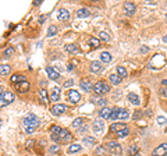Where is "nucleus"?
<instances>
[{
	"label": "nucleus",
	"mask_w": 167,
	"mask_h": 156,
	"mask_svg": "<svg viewBox=\"0 0 167 156\" xmlns=\"http://www.w3.org/2000/svg\"><path fill=\"white\" fill-rule=\"evenodd\" d=\"M50 134H52V140L59 142V144H67L73 138V135L70 134L68 130L60 128L57 125H53L52 128H50Z\"/></svg>",
	"instance_id": "nucleus-1"
},
{
	"label": "nucleus",
	"mask_w": 167,
	"mask_h": 156,
	"mask_svg": "<svg viewBox=\"0 0 167 156\" xmlns=\"http://www.w3.org/2000/svg\"><path fill=\"white\" fill-rule=\"evenodd\" d=\"M130 113L127 109H123V108H114L111 109V120H125L128 118Z\"/></svg>",
	"instance_id": "nucleus-2"
},
{
	"label": "nucleus",
	"mask_w": 167,
	"mask_h": 156,
	"mask_svg": "<svg viewBox=\"0 0 167 156\" xmlns=\"http://www.w3.org/2000/svg\"><path fill=\"white\" fill-rule=\"evenodd\" d=\"M22 124L25 125L26 128H36L38 125L41 124V121H39V118H38V116H35V114H28L24 120H22Z\"/></svg>",
	"instance_id": "nucleus-3"
},
{
	"label": "nucleus",
	"mask_w": 167,
	"mask_h": 156,
	"mask_svg": "<svg viewBox=\"0 0 167 156\" xmlns=\"http://www.w3.org/2000/svg\"><path fill=\"white\" fill-rule=\"evenodd\" d=\"M107 152H110L111 155H116V156H120L123 153V149H121V145L118 142H116V141H109L106 146H104Z\"/></svg>",
	"instance_id": "nucleus-4"
},
{
	"label": "nucleus",
	"mask_w": 167,
	"mask_h": 156,
	"mask_svg": "<svg viewBox=\"0 0 167 156\" xmlns=\"http://www.w3.org/2000/svg\"><path fill=\"white\" fill-rule=\"evenodd\" d=\"M0 105L1 108H4L6 105H10V103L14 102V93L10 91H1L0 92Z\"/></svg>",
	"instance_id": "nucleus-5"
},
{
	"label": "nucleus",
	"mask_w": 167,
	"mask_h": 156,
	"mask_svg": "<svg viewBox=\"0 0 167 156\" xmlns=\"http://www.w3.org/2000/svg\"><path fill=\"white\" fill-rule=\"evenodd\" d=\"M93 89H95V93L103 95V93H107V92L110 91V85L106 84V82H103V81H99V82H96L93 85Z\"/></svg>",
	"instance_id": "nucleus-6"
},
{
	"label": "nucleus",
	"mask_w": 167,
	"mask_h": 156,
	"mask_svg": "<svg viewBox=\"0 0 167 156\" xmlns=\"http://www.w3.org/2000/svg\"><path fill=\"white\" fill-rule=\"evenodd\" d=\"M92 130H93V132L96 135L103 134V131H104V121L102 120V118H96L93 123H92Z\"/></svg>",
	"instance_id": "nucleus-7"
},
{
	"label": "nucleus",
	"mask_w": 167,
	"mask_h": 156,
	"mask_svg": "<svg viewBox=\"0 0 167 156\" xmlns=\"http://www.w3.org/2000/svg\"><path fill=\"white\" fill-rule=\"evenodd\" d=\"M67 98L68 100L71 103H78L79 100H81V95H79L78 91H74V89H70L67 93Z\"/></svg>",
	"instance_id": "nucleus-8"
},
{
	"label": "nucleus",
	"mask_w": 167,
	"mask_h": 156,
	"mask_svg": "<svg viewBox=\"0 0 167 156\" xmlns=\"http://www.w3.org/2000/svg\"><path fill=\"white\" fill-rule=\"evenodd\" d=\"M66 110H67V106L66 105H61V103H59V105H54L52 108V114L53 116H60V114L66 113Z\"/></svg>",
	"instance_id": "nucleus-9"
},
{
	"label": "nucleus",
	"mask_w": 167,
	"mask_h": 156,
	"mask_svg": "<svg viewBox=\"0 0 167 156\" xmlns=\"http://www.w3.org/2000/svg\"><path fill=\"white\" fill-rule=\"evenodd\" d=\"M153 155L155 156H166L167 155V142L160 144V145L157 146L156 149L153 151Z\"/></svg>",
	"instance_id": "nucleus-10"
},
{
	"label": "nucleus",
	"mask_w": 167,
	"mask_h": 156,
	"mask_svg": "<svg viewBox=\"0 0 167 156\" xmlns=\"http://www.w3.org/2000/svg\"><path fill=\"white\" fill-rule=\"evenodd\" d=\"M46 73H47V76H49L50 80H53V81H59V80H60V73H57V71L54 70L53 67H47Z\"/></svg>",
	"instance_id": "nucleus-11"
},
{
	"label": "nucleus",
	"mask_w": 167,
	"mask_h": 156,
	"mask_svg": "<svg viewBox=\"0 0 167 156\" xmlns=\"http://www.w3.org/2000/svg\"><path fill=\"white\" fill-rule=\"evenodd\" d=\"M29 82L28 81H22V82H20V84H17L16 88H17V91L21 92V93H25V92L29 91Z\"/></svg>",
	"instance_id": "nucleus-12"
},
{
	"label": "nucleus",
	"mask_w": 167,
	"mask_h": 156,
	"mask_svg": "<svg viewBox=\"0 0 167 156\" xmlns=\"http://www.w3.org/2000/svg\"><path fill=\"white\" fill-rule=\"evenodd\" d=\"M79 86H81V89H84L85 92H91L93 89V85H92V82L88 80H84L79 82Z\"/></svg>",
	"instance_id": "nucleus-13"
},
{
	"label": "nucleus",
	"mask_w": 167,
	"mask_h": 156,
	"mask_svg": "<svg viewBox=\"0 0 167 156\" xmlns=\"http://www.w3.org/2000/svg\"><path fill=\"white\" fill-rule=\"evenodd\" d=\"M60 89H59L57 86L56 88H53L52 91H50V100H53V102H59L60 100Z\"/></svg>",
	"instance_id": "nucleus-14"
},
{
	"label": "nucleus",
	"mask_w": 167,
	"mask_h": 156,
	"mask_svg": "<svg viewBox=\"0 0 167 156\" xmlns=\"http://www.w3.org/2000/svg\"><path fill=\"white\" fill-rule=\"evenodd\" d=\"M124 11L125 14H134L135 13V6H134V3H131V1H125L124 3Z\"/></svg>",
	"instance_id": "nucleus-15"
},
{
	"label": "nucleus",
	"mask_w": 167,
	"mask_h": 156,
	"mask_svg": "<svg viewBox=\"0 0 167 156\" xmlns=\"http://www.w3.org/2000/svg\"><path fill=\"white\" fill-rule=\"evenodd\" d=\"M89 67H91V71H92L93 74H99V73H102V64H100L99 61H92Z\"/></svg>",
	"instance_id": "nucleus-16"
},
{
	"label": "nucleus",
	"mask_w": 167,
	"mask_h": 156,
	"mask_svg": "<svg viewBox=\"0 0 167 156\" xmlns=\"http://www.w3.org/2000/svg\"><path fill=\"white\" fill-rule=\"evenodd\" d=\"M82 151V146L78 145V144H73V145H70L68 146V149L67 152L70 153V155H73V153H78V152Z\"/></svg>",
	"instance_id": "nucleus-17"
},
{
	"label": "nucleus",
	"mask_w": 167,
	"mask_h": 156,
	"mask_svg": "<svg viewBox=\"0 0 167 156\" xmlns=\"http://www.w3.org/2000/svg\"><path fill=\"white\" fill-rule=\"evenodd\" d=\"M99 116H100V118L103 120V118H110L111 117V109H109V108H103L102 110L99 112Z\"/></svg>",
	"instance_id": "nucleus-18"
},
{
	"label": "nucleus",
	"mask_w": 167,
	"mask_h": 156,
	"mask_svg": "<svg viewBox=\"0 0 167 156\" xmlns=\"http://www.w3.org/2000/svg\"><path fill=\"white\" fill-rule=\"evenodd\" d=\"M100 60L107 64V63H111L113 57H111V54H110L109 52H102V53H100Z\"/></svg>",
	"instance_id": "nucleus-19"
},
{
	"label": "nucleus",
	"mask_w": 167,
	"mask_h": 156,
	"mask_svg": "<svg viewBox=\"0 0 167 156\" xmlns=\"http://www.w3.org/2000/svg\"><path fill=\"white\" fill-rule=\"evenodd\" d=\"M68 18H70V13L67 10H64V9L59 10V20L60 21H67Z\"/></svg>",
	"instance_id": "nucleus-20"
},
{
	"label": "nucleus",
	"mask_w": 167,
	"mask_h": 156,
	"mask_svg": "<svg viewBox=\"0 0 167 156\" xmlns=\"http://www.w3.org/2000/svg\"><path fill=\"white\" fill-rule=\"evenodd\" d=\"M66 50H67L68 53H71V54H78L79 53V48L77 46V45H67L66 46Z\"/></svg>",
	"instance_id": "nucleus-21"
},
{
	"label": "nucleus",
	"mask_w": 167,
	"mask_h": 156,
	"mask_svg": "<svg viewBox=\"0 0 167 156\" xmlns=\"http://www.w3.org/2000/svg\"><path fill=\"white\" fill-rule=\"evenodd\" d=\"M109 81H110V84H113V85H118L121 82V77L117 76V74H110Z\"/></svg>",
	"instance_id": "nucleus-22"
},
{
	"label": "nucleus",
	"mask_w": 167,
	"mask_h": 156,
	"mask_svg": "<svg viewBox=\"0 0 167 156\" xmlns=\"http://www.w3.org/2000/svg\"><path fill=\"white\" fill-rule=\"evenodd\" d=\"M128 100H130L132 105H139L141 103V99L136 93H128Z\"/></svg>",
	"instance_id": "nucleus-23"
},
{
	"label": "nucleus",
	"mask_w": 167,
	"mask_h": 156,
	"mask_svg": "<svg viewBox=\"0 0 167 156\" xmlns=\"http://www.w3.org/2000/svg\"><path fill=\"white\" fill-rule=\"evenodd\" d=\"M82 142L85 146H93L96 144V140H95L93 137H84Z\"/></svg>",
	"instance_id": "nucleus-24"
},
{
	"label": "nucleus",
	"mask_w": 167,
	"mask_h": 156,
	"mask_svg": "<svg viewBox=\"0 0 167 156\" xmlns=\"http://www.w3.org/2000/svg\"><path fill=\"white\" fill-rule=\"evenodd\" d=\"M22 81H25V77L24 76H20V74H14V76H11V82L13 84H20Z\"/></svg>",
	"instance_id": "nucleus-25"
},
{
	"label": "nucleus",
	"mask_w": 167,
	"mask_h": 156,
	"mask_svg": "<svg viewBox=\"0 0 167 156\" xmlns=\"http://www.w3.org/2000/svg\"><path fill=\"white\" fill-rule=\"evenodd\" d=\"M89 16H91V13H89L88 9H79L77 11V17H79V18H86Z\"/></svg>",
	"instance_id": "nucleus-26"
},
{
	"label": "nucleus",
	"mask_w": 167,
	"mask_h": 156,
	"mask_svg": "<svg viewBox=\"0 0 167 156\" xmlns=\"http://www.w3.org/2000/svg\"><path fill=\"white\" fill-rule=\"evenodd\" d=\"M127 125L125 124H118V123H114V124H111V127H110V130L113 131V132H117V131H120V130L125 128Z\"/></svg>",
	"instance_id": "nucleus-27"
},
{
	"label": "nucleus",
	"mask_w": 167,
	"mask_h": 156,
	"mask_svg": "<svg viewBox=\"0 0 167 156\" xmlns=\"http://www.w3.org/2000/svg\"><path fill=\"white\" fill-rule=\"evenodd\" d=\"M9 73H10V66L9 64H1L0 66V74H1V76L4 77V76H7Z\"/></svg>",
	"instance_id": "nucleus-28"
},
{
	"label": "nucleus",
	"mask_w": 167,
	"mask_h": 156,
	"mask_svg": "<svg viewBox=\"0 0 167 156\" xmlns=\"http://www.w3.org/2000/svg\"><path fill=\"white\" fill-rule=\"evenodd\" d=\"M128 134H130V130H128V127H125V128L120 130V131H117V137H118V138H124V137H127Z\"/></svg>",
	"instance_id": "nucleus-29"
},
{
	"label": "nucleus",
	"mask_w": 167,
	"mask_h": 156,
	"mask_svg": "<svg viewBox=\"0 0 167 156\" xmlns=\"http://www.w3.org/2000/svg\"><path fill=\"white\" fill-rule=\"evenodd\" d=\"M127 74H128V73H127V70H125L124 67H121V66L117 67V76H120L121 78H124V77H127Z\"/></svg>",
	"instance_id": "nucleus-30"
},
{
	"label": "nucleus",
	"mask_w": 167,
	"mask_h": 156,
	"mask_svg": "<svg viewBox=\"0 0 167 156\" xmlns=\"http://www.w3.org/2000/svg\"><path fill=\"white\" fill-rule=\"evenodd\" d=\"M82 124H84V118H81V117L75 118V120L73 121V128H79Z\"/></svg>",
	"instance_id": "nucleus-31"
},
{
	"label": "nucleus",
	"mask_w": 167,
	"mask_h": 156,
	"mask_svg": "<svg viewBox=\"0 0 167 156\" xmlns=\"http://www.w3.org/2000/svg\"><path fill=\"white\" fill-rule=\"evenodd\" d=\"M39 95H41V100H42V103H47V102H49V99H47V92L45 91V89H41Z\"/></svg>",
	"instance_id": "nucleus-32"
},
{
	"label": "nucleus",
	"mask_w": 167,
	"mask_h": 156,
	"mask_svg": "<svg viewBox=\"0 0 167 156\" xmlns=\"http://www.w3.org/2000/svg\"><path fill=\"white\" fill-rule=\"evenodd\" d=\"M89 45L92 46V48H99V45H100V41L98 38H91L89 39Z\"/></svg>",
	"instance_id": "nucleus-33"
},
{
	"label": "nucleus",
	"mask_w": 167,
	"mask_h": 156,
	"mask_svg": "<svg viewBox=\"0 0 167 156\" xmlns=\"http://www.w3.org/2000/svg\"><path fill=\"white\" fill-rule=\"evenodd\" d=\"M56 33H57V27L50 25V27H49V29H47V35H49V36H54Z\"/></svg>",
	"instance_id": "nucleus-34"
},
{
	"label": "nucleus",
	"mask_w": 167,
	"mask_h": 156,
	"mask_svg": "<svg viewBox=\"0 0 167 156\" xmlns=\"http://www.w3.org/2000/svg\"><path fill=\"white\" fill-rule=\"evenodd\" d=\"M138 151H139V146H138V145H132L130 149H128V155L134 156V155H136V152H138Z\"/></svg>",
	"instance_id": "nucleus-35"
},
{
	"label": "nucleus",
	"mask_w": 167,
	"mask_h": 156,
	"mask_svg": "<svg viewBox=\"0 0 167 156\" xmlns=\"http://www.w3.org/2000/svg\"><path fill=\"white\" fill-rule=\"evenodd\" d=\"M93 102L98 105V106H102V108H106V100L103 98H99V99H93Z\"/></svg>",
	"instance_id": "nucleus-36"
},
{
	"label": "nucleus",
	"mask_w": 167,
	"mask_h": 156,
	"mask_svg": "<svg viewBox=\"0 0 167 156\" xmlns=\"http://www.w3.org/2000/svg\"><path fill=\"white\" fill-rule=\"evenodd\" d=\"M99 38L102 39V41H109L110 36H109V33L106 32V31H100V32H99Z\"/></svg>",
	"instance_id": "nucleus-37"
},
{
	"label": "nucleus",
	"mask_w": 167,
	"mask_h": 156,
	"mask_svg": "<svg viewBox=\"0 0 167 156\" xmlns=\"http://www.w3.org/2000/svg\"><path fill=\"white\" fill-rule=\"evenodd\" d=\"M106 151H107L106 148H102V146H100V148L96 149V155L98 156H106Z\"/></svg>",
	"instance_id": "nucleus-38"
},
{
	"label": "nucleus",
	"mask_w": 167,
	"mask_h": 156,
	"mask_svg": "<svg viewBox=\"0 0 167 156\" xmlns=\"http://www.w3.org/2000/svg\"><path fill=\"white\" fill-rule=\"evenodd\" d=\"M14 54V49L13 48H7L4 50V57H10V56H13Z\"/></svg>",
	"instance_id": "nucleus-39"
},
{
	"label": "nucleus",
	"mask_w": 167,
	"mask_h": 156,
	"mask_svg": "<svg viewBox=\"0 0 167 156\" xmlns=\"http://www.w3.org/2000/svg\"><path fill=\"white\" fill-rule=\"evenodd\" d=\"M157 124H160V125H162V124H167V118L164 117V116H159V117H157Z\"/></svg>",
	"instance_id": "nucleus-40"
},
{
	"label": "nucleus",
	"mask_w": 167,
	"mask_h": 156,
	"mask_svg": "<svg viewBox=\"0 0 167 156\" xmlns=\"http://www.w3.org/2000/svg\"><path fill=\"white\" fill-rule=\"evenodd\" d=\"M160 96L167 98V86H162V88H160Z\"/></svg>",
	"instance_id": "nucleus-41"
},
{
	"label": "nucleus",
	"mask_w": 167,
	"mask_h": 156,
	"mask_svg": "<svg viewBox=\"0 0 167 156\" xmlns=\"http://www.w3.org/2000/svg\"><path fill=\"white\" fill-rule=\"evenodd\" d=\"M73 84H74V81H73V80H68V81H66V82H64V86L67 88V86H71Z\"/></svg>",
	"instance_id": "nucleus-42"
},
{
	"label": "nucleus",
	"mask_w": 167,
	"mask_h": 156,
	"mask_svg": "<svg viewBox=\"0 0 167 156\" xmlns=\"http://www.w3.org/2000/svg\"><path fill=\"white\" fill-rule=\"evenodd\" d=\"M148 50H149V49L146 48V46H143V48L141 49V53H146V52H148Z\"/></svg>",
	"instance_id": "nucleus-43"
},
{
	"label": "nucleus",
	"mask_w": 167,
	"mask_h": 156,
	"mask_svg": "<svg viewBox=\"0 0 167 156\" xmlns=\"http://www.w3.org/2000/svg\"><path fill=\"white\" fill-rule=\"evenodd\" d=\"M25 131H26V134H31L32 131H34V128H26L25 127Z\"/></svg>",
	"instance_id": "nucleus-44"
},
{
	"label": "nucleus",
	"mask_w": 167,
	"mask_h": 156,
	"mask_svg": "<svg viewBox=\"0 0 167 156\" xmlns=\"http://www.w3.org/2000/svg\"><path fill=\"white\" fill-rule=\"evenodd\" d=\"M162 85H163V86H167V80L163 81V82H162Z\"/></svg>",
	"instance_id": "nucleus-45"
},
{
	"label": "nucleus",
	"mask_w": 167,
	"mask_h": 156,
	"mask_svg": "<svg viewBox=\"0 0 167 156\" xmlns=\"http://www.w3.org/2000/svg\"><path fill=\"white\" fill-rule=\"evenodd\" d=\"M56 151H59V146H54V148L52 149V152H56Z\"/></svg>",
	"instance_id": "nucleus-46"
},
{
	"label": "nucleus",
	"mask_w": 167,
	"mask_h": 156,
	"mask_svg": "<svg viewBox=\"0 0 167 156\" xmlns=\"http://www.w3.org/2000/svg\"><path fill=\"white\" fill-rule=\"evenodd\" d=\"M163 41H164V42H167V35L164 36V38H163Z\"/></svg>",
	"instance_id": "nucleus-47"
},
{
	"label": "nucleus",
	"mask_w": 167,
	"mask_h": 156,
	"mask_svg": "<svg viewBox=\"0 0 167 156\" xmlns=\"http://www.w3.org/2000/svg\"><path fill=\"white\" fill-rule=\"evenodd\" d=\"M166 132H167V127H166Z\"/></svg>",
	"instance_id": "nucleus-48"
},
{
	"label": "nucleus",
	"mask_w": 167,
	"mask_h": 156,
	"mask_svg": "<svg viewBox=\"0 0 167 156\" xmlns=\"http://www.w3.org/2000/svg\"><path fill=\"white\" fill-rule=\"evenodd\" d=\"M136 156H141V155H136Z\"/></svg>",
	"instance_id": "nucleus-49"
},
{
	"label": "nucleus",
	"mask_w": 167,
	"mask_h": 156,
	"mask_svg": "<svg viewBox=\"0 0 167 156\" xmlns=\"http://www.w3.org/2000/svg\"><path fill=\"white\" fill-rule=\"evenodd\" d=\"M153 156H155V155H153ZM166 156H167V155H166Z\"/></svg>",
	"instance_id": "nucleus-50"
}]
</instances>
